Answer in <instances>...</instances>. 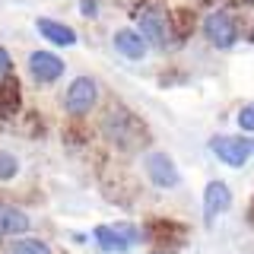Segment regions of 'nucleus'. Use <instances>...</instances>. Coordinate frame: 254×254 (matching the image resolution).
Masks as SVG:
<instances>
[{
	"label": "nucleus",
	"instance_id": "nucleus-14",
	"mask_svg": "<svg viewBox=\"0 0 254 254\" xmlns=\"http://www.w3.org/2000/svg\"><path fill=\"white\" fill-rule=\"evenodd\" d=\"M16 172H19V159L6 149H0V181H13Z\"/></svg>",
	"mask_w": 254,
	"mask_h": 254
},
{
	"label": "nucleus",
	"instance_id": "nucleus-6",
	"mask_svg": "<svg viewBox=\"0 0 254 254\" xmlns=\"http://www.w3.org/2000/svg\"><path fill=\"white\" fill-rule=\"evenodd\" d=\"M29 73L35 76V83H58L64 76V61L54 51H32L29 54Z\"/></svg>",
	"mask_w": 254,
	"mask_h": 254
},
{
	"label": "nucleus",
	"instance_id": "nucleus-5",
	"mask_svg": "<svg viewBox=\"0 0 254 254\" xmlns=\"http://www.w3.org/2000/svg\"><path fill=\"white\" fill-rule=\"evenodd\" d=\"M229 206H232V190H229L226 181L213 178L210 185L203 188V219L216 222L222 213H229Z\"/></svg>",
	"mask_w": 254,
	"mask_h": 254
},
{
	"label": "nucleus",
	"instance_id": "nucleus-16",
	"mask_svg": "<svg viewBox=\"0 0 254 254\" xmlns=\"http://www.w3.org/2000/svg\"><path fill=\"white\" fill-rule=\"evenodd\" d=\"M10 67H13V61H10V51H6V48L0 45V79H3L6 73H10Z\"/></svg>",
	"mask_w": 254,
	"mask_h": 254
},
{
	"label": "nucleus",
	"instance_id": "nucleus-3",
	"mask_svg": "<svg viewBox=\"0 0 254 254\" xmlns=\"http://www.w3.org/2000/svg\"><path fill=\"white\" fill-rule=\"evenodd\" d=\"M95 102H99V86H95L92 76H76L73 83L67 86V92H64V108L76 118L89 115L95 108Z\"/></svg>",
	"mask_w": 254,
	"mask_h": 254
},
{
	"label": "nucleus",
	"instance_id": "nucleus-2",
	"mask_svg": "<svg viewBox=\"0 0 254 254\" xmlns=\"http://www.w3.org/2000/svg\"><path fill=\"white\" fill-rule=\"evenodd\" d=\"M143 172H146V178L153 181V188H162V190H172L181 185V175L175 169L172 156L162 153V149H149L146 156H143Z\"/></svg>",
	"mask_w": 254,
	"mask_h": 254
},
{
	"label": "nucleus",
	"instance_id": "nucleus-13",
	"mask_svg": "<svg viewBox=\"0 0 254 254\" xmlns=\"http://www.w3.org/2000/svg\"><path fill=\"white\" fill-rule=\"evenodd\" d=\"M3 254H51V245H45L42 238H29V235H22V238H13L10 245H6V251Z\"/></svg>",
	"mask_w": 254,
	"mask_h": 254
},
{
	"label": "nucleus",
	"instance_id": "nucleus-1",
	"mask_svg": "<svg viewBox=\"0 0 254 254\" xmlns=\"http://www.w3.org/2000/svg\"><path fill=\"white\" fill-rule=\"evenodd\" d=\"M203 38L219 51H229L238 42V22L229 10H213L203 16Z\"/></svg>",
	"mask_w": 254,
	"mask_h": 254
},
{
	"label": "nucleus",
	"instance_id": "nucleus-7",
	"mask_svg": "<svg viewBox=\"0 0 254 254\" xmlns=\"http://www.w3.org/2000/svg\"><path fill=\"white\" fill-rule=\"evenodd\" d=\"M105 137L111 143H118V146H133L140 137V127H133V118L127 115V111H111L105 118Z\"/></svg>",
	"mask_w": 254,
	"mask_h": 254
},
{
	"label": "nucleus",
	"instance_id": "nucleus-8",
	"mask_svg": "<svg viewBox=\"0 0 254 254\" xmlns=\"http://www.w3.org/2000/svg\"><path fill=\"white\" fill-rule=\"evenodd\" d=\"M137 35L146 42V48H149V45H153V48H162L165 42H169V22H165L162 10H146V13H143V16H140Z\"/></svg>",
	"mask_w": 254,
	"mask_h": 254
},
{
	"label": "nucleus",
	"instance_id": "nucleus-9",
	"mask_svg": "<svg viewBox=\"0 0 254 254\" xmlns=\"http://www.w3.org/2000/svg\"><path fill=\"white\" fill-rule=\"evenodd\" d=\"M92 235L105 251H127L137 242V232H133L130 226H99Z\"/></svg>",
	"mask_w": 254,
	"mask_h": 254
},
{
	"label": "nucleus",
	"instance_id": "nucleus-4",
	"mask_svg": "<svg viewBox=\"0 0 254 254\" xmlns=\"http://www.w3.org/2000/svg\"><path fill=\"white\" fill-rule=\"evenodd\" d=\"M210 149L222 165H229V169H242L251 159V140L248 137H213Z\"/></svg>",
	"mask_w": 254,
	"mask_h": 254
},
{
	"label": "nucleus",
	"instance_id": "nucleus-15",
	"mask_svg": "<svg viewBox=\"0 0 254 254\" xmlns=\"http://www.w3.org/2000/svg\"><path fill=\"white\" fill-rule=\"evenodd\" d=\"M235 124L242 127V133H254V102H248V105H242V108H238Z\"/></svg>",
	"mask_w": 254,
	"mask_h": 254
},
{
	"label": "nucleus",
	"instance_id": "nucleus-10",
	"mask_svg": "<svg viewBox=\"0 0 254 254\" xmlns=\"http://www.w3.org/2000/svg\"><path fill=\"white\" fill-rule=\"evenodd\" d=\"M29 226H32V219L19 206L0 203V238H22L29 232Z\"/></svg>",
	"mask_w": 254,
	"mask_h": 254
},
{
	"label": "nucleus",
	"instance_id": "nucleus-12",
	"mask_svg": "<svg viewBox=\"0 0 254 254\" xmlns=\"http://www.w3.org/2000/svg\"><path fill=\"white\" fill-rule=\"evenodd\" d=\"M35 26H38V35H42L45 42H51L54 48H70V45H76V32L70 29V26H64V22H58V19H48V16H42Z\"/></svg>",
	"mask_w": 254,
	"mask_h": 254
},
{
	"label": "nucleus",
	"instance_id": "nucleus-17",
	"mask_svg": "<svg viewBox=\"0 0 254 254\" xmlns=\"http://www.w3.org/2000/svg\"><path fill=\"white\" fill-rule=\"evenodd\" d=\"M251 156H254V143H251Z\"/></svg>",
	"mask_w": 254,
	"mask_h": 254
},
{
	"label": "nucleus",
	"instance_id": "nucleus-11",
	"mask_svg": "<svg viewBox=\"0 0 254 254\" xmlns=\"http://www.w3.org/2000/svg\"><path fill=\"white\" fill-rule=\"evenodd\" d=\"M111 45H115V51L127 61H143L146 51H149L146 42L137 35V29H118L115 35H111Z\"/></svg>",
	"mask_w": 254,
	"mask_h": 254
}]
</instances>
